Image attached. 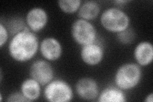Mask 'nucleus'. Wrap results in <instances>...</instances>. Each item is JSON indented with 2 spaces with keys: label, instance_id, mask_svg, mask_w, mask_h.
I'll use <instances>...</instances> for the list:
<instances>
[{
  "label": "nucleus",
  "instance_id": "4468645a",
  "mask_svg": "<svg viewBox=\"0 0 153 102\" xmlns=\"http://www.w3.org/2000/svg\"><path fill=\"white\" fill-rule=\"evenodd\" d=\"M97 101L99 102H125L127 101V98L124 91L114 85L105 87L100 91Z\"/></svg>",
  "mask_w": 153,
  "mask_h": 102
},
{
  "label": "nucleus",
  "instance_id": "39448f33",
  "mask_svg": "<svg viewBox=\"0 0 153 102\" xmlns=\"http://www.w3.org/2000/svg\"><path fill=\"white\" fill-rule=\"evenodd\" d=\"M70 32L74 41L80 46L98 40L97 30L91 21L78 18L71 24Z\"/></svg>",
  "mask_w": 153,
  "mask_h": 102
},
{
  "label": "nucleus",
  "instance_id": "aec40b11",
  "mask_svg": "<svg viewBox=\"0 0 153 102\" xmlns=\"http://www.w3.org/2000/svg\"><path fill=\"white\" fill-rule=\"evenodd\" d=\"M129 3V1L128 0H116V1H114L113 3L115 4V5H124V4H125L126 3Z\"/></svg>",
  "mask_w": 153,
  "mask_h": 102
},
{
  "label": "nucleus",
  "instance_id": "2eb2a0df",
  "mask_svg": "<svg viewBox=\"0 0 153 102\" xmlns=\"http://www.w3.org/2000/svg\"><path fill=\"white\" fill-rule=\"evenodd\" d=\"M82 2L80 0H59L57 1V5L63 13L74 14L77 13Z\"/></svg>",
  "mask_w": 153,
  "mask_h": 102
},
{
  "label": "nucleus",
  "instance_id": "9d476101",
  "mask_svg": "<svg viewBox=\"0 0 153 102\" xmlns=\"http://www.w3.org/2000/svg\"><path fill=\"white\" fill-rule=\"evenodd\" d=\"M39 51L43 59L49 62L59 60L63 54L61 43L54 37H46L40 42Z\"/></svg>",
  "mask_w": 153,
  "mask_h": 102
},
{
  "label": "nucleus",
  "instance_id": "f8f14e48",
  "mask_svg": "<svg viewBox=\"0 0 153 102\" xmlns=\"http://www.w3.org/2000/svg\"><path fill=\"white\" fill-rule=\"evenodd\" d=\"M20 91L27 101H36L40 98L41 95L42 86L39 82L30 77L22 81Z\"/></svg>",
  "mask_w": 153,
  "mask_h": 102
},
{
  "label": "nucleus",
  "instance_id": "f03ea898",
  "mask_svg": "<svg viewBox=\"0 0 153 102\" xmlns=\"http://www.w3.org/2000/svg\"><path fill=\"white\" fill-rule=\"evenodd\" d=\"M142 79V67L136 63H125L118 67L114 77V85L125 91L137 87Z\"/></svg>",
  "mask_w": 153,
  "mask_h": 102
},
{
  "label": "nucleus",
  "instance_id": "a211bd4d",
  "mask_svg": "<svg viewBox=\"0 0 153 102\" xmlns=\"http://www.w3.org/2000/svg\"><path fill=\"white\" fill-rule=\"evenodd\" d=\"M10 36L8 29L4 24L1 22L0 23V47L2 48L6 43L9 42V37Z\"/></svg>",
  "mask_w": 153,
  "mask_h": 102
},
{
  "label": "nucleus",
  "instance_id": "423d86ee",
  "mask_svg": "<svg viewBox=\"0 0 153 102\" xmlns=\"http://www.w3.org/2000/svg\"><path fill=\"white\" fill-rule=\"evenodd\" d=\"M30 75L39 82L42 86H45L54 79L55 71L51 62L44 59L33 61L30 67Z\"/></svg>",
  "mask_w": 153,
  "mask_h": 102
},
{
  "label": "nucleus",
  "instance_id": "7ed1b4c3",
  "mask_svg": "<svg viewBox=\"0 0 153 102\" xmlns=\"http://www.w3.org/2000/svg\"><path fill=\"white\" fill-rule=\"evenodd\" d=\"M100 22L104 30L117 34L130 27L131 19L128 14L120 8H107L100 14Z\"/></svg>",
  "mask_w": 153,
  "mask_h": 102
},
{
  "label": "nucleus",
  "instance_id": "ddd939ff",
  "mask_svg": "<svg viewBox=\"0 0 153 102\" xmlns=\"http://www.w3.org/2000/svg\"><path fill=\"white\" fill-rule=\"evenodd\" d=\"M101 12L98 2L93 0H88L82 2L77 12L79 19L91 22L97 19Z\"/></svg>",
  "mask_w": 153,
  "mask_h": 102
},
{
  "label": "nucleus",
  "instance_id": "0eeeda50",
  "mask_svg": "<svg viewBox=\"0 0 153 102\" xmlns=\"http://www.w3.org/2000/svg\"><path fill=\"white\" fill-rule=\"evenodd\" d=\"M81 60L86 65L95 66L101 63L105 56V49L98 40L89 44L81 46L80 50Z\"/></svg>",
  "mask_w": 153,
  "mask_h": 102
},
{
  "label": "nucleus",
  "instance_id": "412c9836",
  "mask_svg": "<svg viewBox=\"0 0 153 102\" xmlns=\"http://www.w3.org/2000/svg\"><path fill=\"white\" fill-rule=\"evenodd\" d=\"M145 102H152L153 101V93H151L147 95L144 99Z\"/></svg>",
  "mask_w": 153,
  "mask_h": 102
},
{
  "label": "nucleus",
  "instance_id": "6e6552de",
  "mask_svg": "<svg viewBox=\"0 0 153 102\" xmlns=\"http://www.w3.org/2000/svg\"><path fill=\"white\" fill-rule=\"evenodd\" d=\"M75 90L79 98L85 101L97 100L100 94L97 81L91 77H82L76 82Z\"/></svg>",
  "mask_w": 153,
  "mask_h": 102
},
{
  "label": "nucleus",
  "instance_id": "6ab92c4d",
  "mask_svg": "<svg viewBox=\"0 0 153 102\" xmlns=\"http://www.w3.org/2000/svg\"><path fill=\"white\" fill-rule=\"evenodd\" d=\"M8 102H25L27 101L25 96L21 93V91L13 92L10 94L6 100Z\"/></svg>",
  "mask_w": 153,
  "mask_h": 102
},
{
  "label": "nucleus",
  "instance_id": "9b49d317",
  "mask_svg": "<svg viewBox=\"0 0 153 102\" xmlns=\"http://www.w3.org/2000/svg\"><path fill=\"white\" fill-rule=\"evenodd\" d=\"M135 63L141 67L150 65L153 61V45L149 41H142L135 46L133 51Z\"/></svg>",
  "mask_w": 153,
  "mask_h": 102
},
{
  "label": "nucleus",
  "instance_id": "1a4fd4ad",
  "mask_svg": "<svg viewBox=\"0 0 153 102\" xmlns=\"http://www.w3.org/2000/svg\"><path fill=\"white\" fill-rule=\"evenodd\" d=\"M25 21L27 26L35 33L42 31L47 26L49 22V15L44 8L36 7L29 10Z\"/></svg>",
  "mask_w": 153,
  "mask_h": 102
},
{
  "label": "nucleus",
  "instance_id": "dca6fc26",
  "mask_svg": "<svg viewBox=\"0 0 153 102\" xmlns=\"http://www.w3.org/2000/svg\"><path fill=\"white\" fill-rule=\"evenodd\" d=\"M9 31L11 37L16 35L17 33L23 31L27 27L25 19L24 20L22 18L16 17L11 18L8 21L7 24H4Z\"/></svg>",
  "mask_w": 153,
  "mask_h": 102
},
{
  "label": "nucleus",
  "instance_id": "f257e3e1",
  "mask_svg": "<svg viewBox=\"0 0 153 102\" xmlns=\"http://www.w3.org/2000/svg\"><path fill=\"white\" fill-rule=\"evenodd\" d=\"M40 41L36 34L27 27L11 37L8 42V54L13 60L24 63L32 60L39 51Z\"/></svg>",
  "mask_w": 153,
  "mask_h": 102
},
{
  "label": "nucleus",
  "instance_id": "f3484780",
  "mask_svg": "<svg viewBox=\"0 0 153 102\" xmlns=\"http://www.w3.org/2000/svg\"><path fill=\"white\" fill-rule=\"evenodd\" d=\"M135 33L131 27L116 34L117 40L123 45L131 44L135 40Z\"/></svg>",
  "mask_w": 153,
  "mask_h": 102
},
{
  "label": "nucleus",
  "instance_id": "20e7f679",
  "mask_svg": "<svg viewBox=\"0 0 153 102\" xmlns=\"http://www.w3.org/2000/svg\"><path fill=\"white\" fill-rule=\"evenodd\" d=\"M43 95L47 101L69 102L73 100L74 92L66 80L62 79H54L44 86Z\"/></svg>",
  "mask_w": 153,
  "mask_h": 102
}]
</instances>
